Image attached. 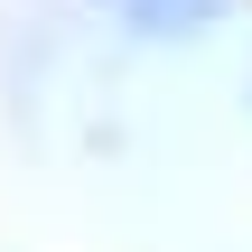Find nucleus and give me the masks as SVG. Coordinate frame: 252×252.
Returning <instances> with one entry per match:
<instances>
[{
  "label": "nucleus",
  "mask_w": 252,
  "mask_h": 252,
  "mask_svg": "<svg viewBox=\"0 0 252 252\" xmlns=\"http://www.w3.org/2000/svg\"><path fill=\"white\" fill-rule=\"evenodd\" d=\"M131 28H150V37H168V28H206L215 19V0H112Z\"/></svg>",
  "instance_id": "nucleus-1"
}]
</instances>
